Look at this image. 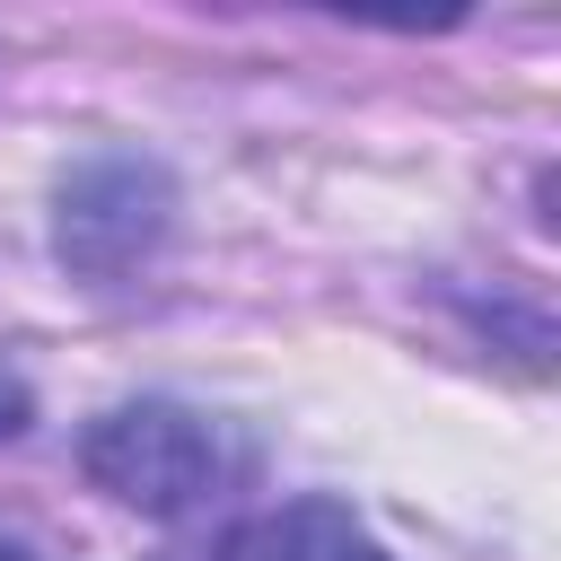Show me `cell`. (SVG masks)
<instances>
[{
  "label": "cell",
  "instance_id": "cell-3",
  "mask_svg": "<svg viewBox=\"0 0 561 561\" xmlns=\"http://www.w3.org/2000/svg\"><path fill=\"white\" fill-rule=\"evenodd\" d=\"M219 561H394L342 500L307 491V500H280V508H254L219 535Z\"/></svg>",
  "mask_w": 561,
  "mask_h": 561
},
{
  "label": "cell",
  "instance_id": "cell-4",
  "mask_svg": "<svg viewBox=\"0 0 561 561\" xmlns=\"http://www.w3.org/2000/svg\"><path fill=\"white\" fill-rule=\"evenodd\" d=\"M26 421H35V394H26V377H18V368H0V447H9V438H26Z\"/></svg>",
  "mask_w": 561,
  "mask_h": 561
},
{
  "label": "cell",
  "instance_id": "cell-5",
  "mask_svg": "<svg viewBox=\"0 0 561 561\" xmlns=\"http://www.w3.org/2000/svg\"><path fill=\"white\" fill-rule=\"evenodd\" d=\"M0 561H35V552H26V543H0Z\"/></svg>",
  "mask_w": 561,
  "mask_h": 561
},
{
  "label": "cell",
  "instance_id": "cell-1",
  "mask_svg": "<svg viewBox=\"0 0 561 561\" xmlns=\"http://www.w3.org/2000/svg\"><path fill=\"white\" fill-rule=\"evenodd\" d=\"M237 465H245V447L228 438V421L202 403H175V394H131V403L96 412L79 438V473L114 508H140V517L202 508Z\"/></svg>",
  "mask_w": 561,
  "mask_h": 561
},
{
  "label": "cell",
  "instance_id": "cell-2",
  "mask_svg": "<svg viewBox=\"0 0 561 561\" xmlns=\"http://www.w3.org/2000/svg\"><path fill=\"white\" fill-rule=\"evenodd\" d=\"M167 228H175V184L140 149H105L70 167L53 193V254L96 289H123L131 272H149Z\"/></svg>",
  "mask_w": 561,
  "mask_h": 561
}]
</instances>
